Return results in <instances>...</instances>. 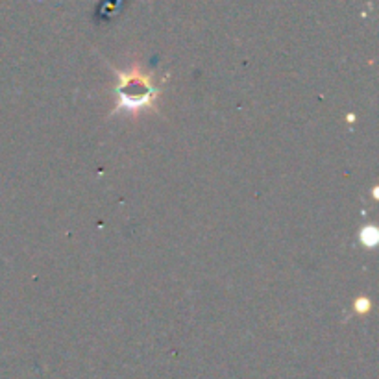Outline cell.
<instances>
[{"mask_svg":"<svg viewBox=\"0 0 379 379\" xmlns=\"http://www.w3.org/2000/svg\"><path fill=\"white\" fill-rule=\"evenodd\" d=\"M117 93V106L113 113H137L141 109L152 108L159 91L154 85L152 74L145 73L139 65L119 71V84L115 87Z\"/></svg>","mask_w":379,"mask_h":379,"instance_id":"cell-1","label":"cell"}]
</instances>
